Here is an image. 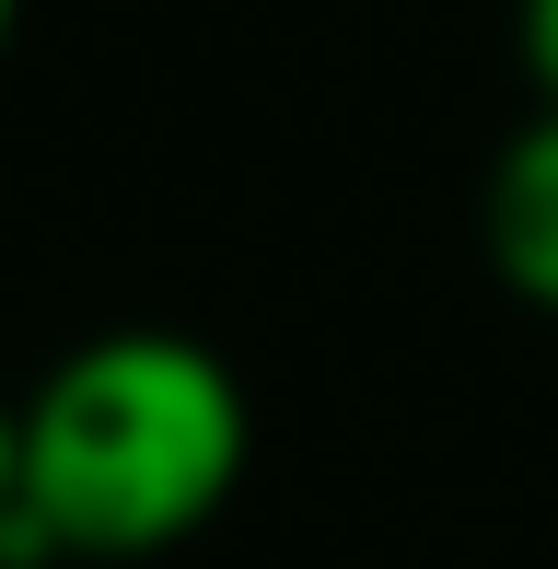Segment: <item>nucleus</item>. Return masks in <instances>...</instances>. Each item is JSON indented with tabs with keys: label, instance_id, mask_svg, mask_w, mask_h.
<instances>
[{
	"label": "nucleus",
	"instance_id": "obj_5",
	"mask_svg": "<svg viewBox=\"0 0 558 569\" xmlns=\"http://www.w3.org/2000/svg\"><path fill=\"white\" fill-rule=\"evenodd\" d=\"M12 23H23V0H0V59H12Z\"/></svg>",
	"mask_w": 558,
	"mask_h": 569
},
{
	"label": "nucleus",
	"instance_id": "obj_2",
	"mask_svg": "<svg viewBox=\"0 0 558 569\" xmlns=\"http://www.w3.org/2000/svg\"><path fill=\"white\" fill-rule=\"evenodd\" d=\"M477 244H489L500 291L524 315H558V106H536L512 140L489 151V187H477Z\"/></svg>",
	"mask_w": 558,
	"mask_h": 569
},
{
	"label": "nucleus",
	"instance_id": "obj_4",
	"mask_svg": "<svg viewBox=\"0 0 558 569\" xmlns=\"http://www.w3.org/2000/svg\"><path fill=\"white\" fill-rule=\"evenodd\" d=\"M0 569H12V383H0Z\"/></svg>",
	"mask_w": 558,
	"mask_h": 569
},
{
	"label": "nucleus",
	"instance_id": "obj_1",
	"mask_svg": "<svg viewBox=\"0 0 558 569\" xmlns=\"http://www.w3.org/2000/svg\"><path fill=\"white\" fill-rule=\"evenodd\" d=\"M257 465L245 372L187 326H106L12 396V569H151Z\"/></svg>",
	"mask_w": 558,
	"mask_h": 569
},
{
	"label": "nucleus",
	"instance_id": "obj_3",
	"mask_svg": "<svg viewBox=\"0 0 558 569\" xmlns=\"http://www.w3.org/2000/svg\"><path fill=\"white\" fill-rule=\"evenodd\" d=\"M512 47H524L536 106H558V0H512Z\"/></svg>",
	"mask_w": 558,
	"mask_h": 569
}]
</instances>
